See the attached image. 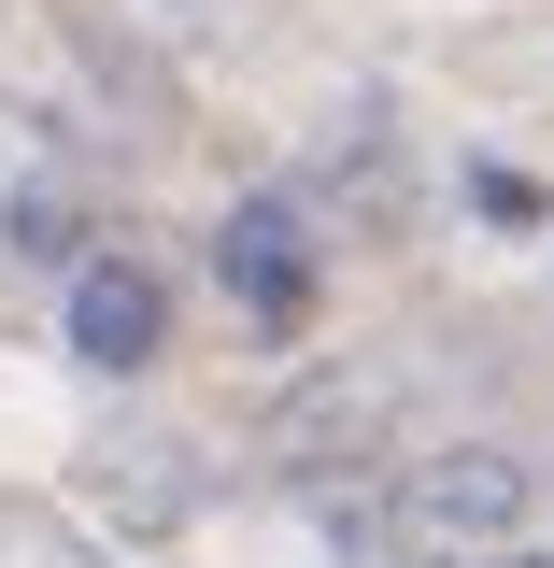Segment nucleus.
I'll use <instances>...</instances> for the list:
<instances>
[{"label": "nucleus", "mask_w": 554, "mask_h": 568, "mask_svg": "<svg viewBox=\"0 0 554 568\" xmlns=\"http://www.w3.org/2000/svg\"><path fill=\"white\" fill-rule=\"evenodd\" d=\"M0 242H14L29 271H85V200H71V185H14V200H0Z\"/></svg>", "instance_id": "nucleus-6"}, {"label": "nucleus", "mask_w": 554, "mask_h": 568, "mask_svg": "<svg viewBox=\"0 0 554 568\" xmlns=\"http://www.w3.org/2000/svg\"><path fill=\"white\" fill-rule=\"evenodd\" d=\"M185 497H200V469H185L171 440H114V455H85V511H100V526H129V540H171V526H185Z\"/></svg>", "instance_id": "nucleus-4"}, {"label": "nucleus", "mask_w": 554, "mask_h": 568, "mask_svg": "<svg viewBox=\"0 0 554 568\" xmlns=\"http://www.w3.org/2000/svg\"><path fill=\"white\" fill-rule=\"evenodd\" d=\"M342 568H455V555H426V540H399V526H370V540H342Z\"/></svg>", "instance_id": "nucleus-7"}, {"label": "nucleus", "mask_w": 554, "mask_h": 568, "mask_svg": "<svg viewBox=\"0 0 554 568\" xmlns=\"http://www.w3.org/2000/svg\"><path fill=\"white\" fill-rule=\"evenodd\" d=\"M213 271H228V298H242L256 327H299V313H313V242H299V200H242L228 227H213Z\"/></svg>", "instance_id": "nucleus-2"}, {"label": "nucleus", "mask_w": 554, "mask_h": 568, "mask_svg": "<svg viewBox=\"0 0 554 568\" xmlns=\"http://www.w3.org/2000/svg\"><path fill=\"white\" fill-rule=\"evenodd\" d=\"M384 526H399V540H426V555H455V568H484L497 540L526 526V469H512L497 440L413 455V469H399V497H384Z\"/></svg>", "instance_id": "nucleus-1"}, {"label": "nucleus", "mask_w": 554, "mask_h": 568, "mask_svg": "<svg viewBox=\"0 0 554 568\" xmlns=\"http://www.w3.org/2000/svg\"><path fill=\"white\" fill-rule=\"evenodd\" d=\"M271 455L299 469V484H328L342 455H370V384H313V398H284V426H271Z\"/></svg>", "instance_id": "nucleus-5"}, {"label": "nucleus", "mask_w": 554, "mask_h": 568, "mask_svg": "<svg viewBox=\"0 0 554 568\" xmlns=\"http://www.w3.org/2000/svg\"><path fill=\"white\" fill-rule=\"evenodd\" d=\"M142 14H157V29H213L228 0H142Z\"/></svg>", "instance_id": "nucleus-9"}, {"label": "nucleus", "mask_w": 554, "mask_h": 568, "mask_svg": "<svg viewBox=\"0 0 554 568\" xmlns=\"http://www.w3.org/2000/svg\"><path fill=\"white\" fill-rule=\"evenodd\" d=\"M470 200H484L497 227H526V213H541V185H526V171H470Z\"/></svg>", "instance_id": "nucleus-8"}, {"label": "nucleus", "mask_w": 554, "mask_h": 568, "mask_svg": "<svg viewBox=\"0 0 554 568\" xmlns=\"http://www.w3.org/2000/svg\"><path fill=\"white\" fill-rule=\"evenodd\" d=\"M484 568H554V540H497V555Z\"/></svg>", "instance_id": "nucleus-10"}, {"label": "nucleus", "mask_w": 554, "mask_h": 568, "mask_svg": "<svg viewBox=\"0 0 554 568\" xmlns=\"http://www.w3.org/2000/svg\"><path fill=\"white\" fill-rule=\"evenodd\" d=\"M157 342H171V284L142 271V256H85L71 271V355L85 369H142Z\"/></svg>", "instance_id": "nucleus-3"}]
</instances>
